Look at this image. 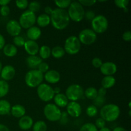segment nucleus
Masks as SVG:
<instances>
[{"label": "nucleus", "instance_id": "680f3d73", "mask_svg": "<svg viewBox=\"0 0 131 131\" xmlns=\"http://www.w3.org/2000/svg\"><path fill=\"white\" fill-rule=\"evenodd\" d=\"M52 131H56V130H52Z\"/></svg>", "mask_w": 131, "mask_h": 131}, {"label": "nucleus", "instance_id": "f704fd0d", "mask_svg": "<svg viewBox=\"0 0 131 131\" xmlns=\"http://www.w3.org/2000/svg\"><path fill=\"white\" fill-rule=\"evenodd\" d=\"M72 1L70 0H58V1H54L55 5H56L57 8L60 9L65 10L67 8H69Z\"/></svg>", "mask_w": 131, "mask_h": 131}, {"label": "nucleus", "instance_id": "c03bdc74", "mask_svg": "<svg viewBox=\"0 0 131 131\" xmlns=\"http://www.w3.org/2000/svg\"><path fill=\"white\" fill-rule=\"evenodd\" d=\"M10 12V8L8 5L6 6H3L0 8V14L2 16L6 17L9 15Z\"/></svg>", "mask_w": 131, "mask_h": 131}, {"label": "nucleus", "instance_id": "5fc2aeb1", "mask_svg": "<svg viewBox=\"0 0 131 131\" xmlns=\"http://www.w3.org/2000/svg\"><path fill=\"white\" fill-rule=\"evenodd\" d=\"M113 131H127L125 128L122 127H116L115 129L113 130Z\"/></svg>", "mask_w": 131, "mask_h": 131}, {"label": "nucleus", "instance_id": "c85d7f7f", "mask_svg": "<svg viewBox=\"0 0 131 131\" xmlns=\"http://www.w3.org/2000/svg\"><path fill=\"white\" fill-rule=\"evenodd\" d=\"M84 95L86 97V98L93 101L98 95V94H97V90L95 87H88L84 91Z\"/></svg>", "mask_w": 131, "mask_h": 131}, {"label": "nucleus", "instance_id": "4d7b16f0", "mask_svg": "<svg viewBox=\"0 0 131 131\" xmlns=\"http://www.w3.org/2000/svg\"><path fill=\"white\" fill-rule=\"evenodd\" d=\"M99 131H112V130H111V129H110V128L105 127H104V128H102V129H100V130Z\"/></svg>", "mask_w": 131, "mask_h": 131}, {"label": "nucleus", "instance_id": "aec40b11", "mask_svg": "<svg viewBox=\"0 0 131 131\" xmlns=\"http://www.w3.org/2000/svg\"><path fill=\"white\" fill-rule=\"evenodd\" d=\"M53 100L54 102V104L57 107H58L59 108L60 107H61V108L65 107L69 102V101L68 100L66 95L62 93L55 95L53 98Z\"/></svg>", "mask_w": 131, "mask_h": 131}, {"label": "nucleus", "instance_id": "09e8293b", "mask_svg": "<svg viewBox=\"0 0 131 131\" xmlns=\"http://www.w3.org/2000/svg\"><path fill=\"white\" fill-rule=\"evenodd\" d=\"M106 93H107V90L102 88V87H101L97 90V94H98V95L102 96V97H106Z\"/></svg>", "mask_w": 131, "mask_h": 131}, {"label": "nucleus", "instance_id": "423d86ee", "mask_svg": "<svg viewBox=\"0 0 131 131\" xmlns=\"http://www.w3.org/2000/svg\"><path fill=\"white\" fill-rule=\"evenodd\" d=\"M81 48V43L79 42L78 37L70 36L65 41L64 50L65 52L70 55H74L78 54Z\"/></svg>", "mask_w": 131, "mask_h": 131}, {"label": "nucleus", "instance_id": "4be33fe9", "mask_svg": "<svg viewBox=\"0 0 131 131\" xmlns=\"http://www.w3.org/2000/svg\"><path fill=\"white\" fill-rule=\"evenodd\" d=\"M10 113L14 117L16 118H20L25 115L26 109L23 105L15 104L11 107Z\"/></svg>", "mask_w": 131, "mask_h": 131}, {"label": "nucleus", "instance_id": "3c124183", "mask_svg": "<svg viewBox=\"0 0 131 131\" xmlns=\"http://www.w3.org/2000/svg\"><path fill=\"white\" fill-rule=\"evenodd\" d=\"M5 46V39L3 36L0 34V50L3 49L4 46Z\"/></svg>", "mask_w": 131, "mask_h": 131}, {"label": "nucleus", "instance_id": "e433bc0d", "mask_svg": "<svg viewBox=\"0 0 131 131\" xmlns=\"http://www.w3.org/2000/svg\"><path fill=\"white\" fill-rule=\"evenodd\" d=\"M106 97H102V96L97 95V97L93 100V105H94L97 107H102L104 106L106 102Z\"/></svg>", "mask_w": 131, "mask_h": 131}, {"label": "nucleus", "instance_id": "a211bd4d", "mask_svg": "<svg viewBox=\"0 0 131 131\" xmlns=\"http://www.w3.org/2000/svg\"><path fill=\"white\" fill-rule=\"evenodd\" d=\"M33 124H34L33 120L30 116L24 115V116L19 118L18 125L21 130L28 131L31 128H32Z\"/></svg>", "mask_w": 131, "mask_h": 131}, {"label": "nucleus", "instance_id": "a878e982", "mask_svg": "<svg viewBox=\"0 0 131 131\" xmlns=\"http://www.w3.org/2000/svg\"><path fill=\"white\" fill-rule=\"evenodd\" d=\"M11 104L8 101L5 99L0 100V115H6L10 113Z\"/></svg>", "mask_w": 131, "mask_h": 131}, {"label": "nucleus", "instance_id": "bb28decb", "mask_svg": "<svg viewBox=\"0 0 131 131\" xmlns=\"http://www.w3.org/2000/svg\"><path fill=\"white\" fill-rule=\"evenodd\" d=\"M51 49L48 46L43 45L41 46L39 48L38 54H39V57L42 60H47L51 56Z\"/></svg>", "mask_w": 131, "mask_h": 131}, {"label": "nucleus", "instance_id": "4c0bfd02", "mask_svg": "<svg viewBox=\"0 0 131 131\" xmlns=\"http://www.w3.org/2000/svg\"><path fill=\"white\" fill-rule=\"evenodd\" d=\"M25 39L22 36H16V37H14V39H13V42H14V45L15 47H23L25 43Z\"/></svg>", "mask_w": 131, "mask_h": 131}, {"label": "nucleus", "instance_id": "ea45409f", "mask_svg": "<svg viewBox=\"0 0 131 131\" xmlns=\"http://www.w3.org/2000/svg\"><path fill=\"white\" fill-rule=\"evenodd\" d=\"M28 2L27 0H21V1H15V5L19 9L21 10H24L28 6Z\"/></svg>", "mask_w": 131, "mask_h": 131}, {"label": "nucleus", "instance_id": "f257e3e1", "mask_svg": "<svg viewBox=\"0 0 131 131\" xmlns=\"http://www.w3.org/2000/svg\"><path fill=\"white\" fill-rule=\"evenodd\" d=\"M50 19L52 26L58 30L65 29L69 26L70 20L67 11L58 8L53 9L50 15Z\"/></svg>", "mask_w": 131, "mask_h": 131}, {"label": "nucleus", "instance_id": "6ab92c4d", "mask_svg": "<svg viewBox=\"0 0 131 131\" xmlns=\"http://www.w3.org/2000/svg\"><path fill=\"white\" fill-rule=\"evenodd\" d=\"M41 35H42V31L40 28L36 26H33L27 29L26 36L28 38V40H37L41 37Z\"/></svg>", "mask_w": 131, "mask_h": 131}, {"label": "nucleus", "instance_id": "20e7f679", "mask_svg": "<svg viewBox=\"0 0 131 131\" xmlns=\"http://www.w3.org/2000/svg\"><path fill=\"white\" fill-rule=\"evenodd\" d=\"M43 81V74L37 69L30 70L26 74L24 81L29 88H37Z\"/></svg>", "mask_w": 131, "mask_h": 131}, {"label": "nucleus", "instance_id": "f3484780", "mask_svg": "<svg viewBox=\"0 0 131 131\" xmlns=\"http://www.w3.org/2000/svg\"><path fill=\"white\" fill-rule=\"evenodd\" d=\"M25 51L29 56H35L38 53L39 51V45L36 41L28 40L25 42L24 45Z\"/></svg>", "mask_w": 131, "mask_h": 131}, {"label": "nucleus", "instance_id": "13d9d810", "mask_svg": "<svg viewBox=\"0 0 131 131\" xmlns=\"http://www.w3.org/2000/svg\"><path fill=\"white\" fill-rule=\"evenodd\" d=\"M2 68H3L2 63H1V61H0V73H1V70H2Z\"/></svg>", "mask_w": 131, "mask_h": 131}, {"label": "nucleus", "instance_id": "58836bf2", "mask_svg": "<svg viewBox=\"0 0 131 131\" xmlns=\"http://www.w3.org/2000/svg\"><path fill=\"white\" fill-rule=\"evenodd\" d=\"M37 70L38 71L40 72L41 73H42L43 74H44L45 73L47 72L49 70V65L47 63L43 62L42 61L39 65H38V68H37Z\"/></svg>", "mask_w": 131, "mask_h": 131}, {"label": "nucleus", "instance_id": "052dcab7", "mask_svg": "<svg viewBox=\"0 0 131 131\" xmlns=\"http://www.w3.org/2000/svg\"><path fill=\"white\" fill-rule=\"evenodd\" d=\"M130 104H131V102H129V110H130Z\"/></svg>", "mask_w": 131, "mask_h": 131}, {"label": "nucleus", "instance_id": "5701e85b", "mask_svg": "<svg viewBox=\"0 0 131 131\" xmlns=\"http://www.w3.org/2000/svg\"><path fill=\"white\" fill-rule=\"evenodd\" d=\"M17 52V47H15L14 44H12V43L5 44V46L3 48V52L4 54L9 58H12L16 56Z\"/></svg>", "mask_w": 131, "mask_h": 131}, {"label": "nucleus", "instance_id": "c9c22d12", "mask_svg": "<svg viewBox=\"0 0 131 131\" xmlns=\"http://www.w3.org/2000/svg\"><path fill=\"white\" fill-rule=\"evenodd\" d=\"M79 131H99L93 123H86L81 127Z\"/></svg>", "mask_w": 131, "mask_h": 131}, {"label": "nucleus", "instance_id": "6e6552de", "mask_svg": "<svg viewBox=\"0 0 131 131\" xmlns=\"http://www.w3.org/2000/svg\"><path fill=\"white\" fill-rule=\"evenodd\" d=\"M92 29L97 33H103L108 28L109 23L107 18L103 15H97L91 21Z\"/></svg>", "mask_w": 131, "mask_h": 131}, {"label": "nucleus", "instance_id": "603ef678", "mask_svg": "<svg viewBox=\"0 0 131 131\" xmlns=\"http://www.w3.org/2000/svg\"><path fill=\"white\" fill-rule=\"evenodd\" d=\"M0 131H10V129L6 125L0 124Z\"/></svg>", "mask_w": 131, "mask_h": 131}, {"label": "nucleus", "instance_id": "a18cd8bd", "mask_svg": "<svg viewBox=\"0 0 131 131\" xmlns=\"http://www.w3.org/2000/svg\"><path fill=\"white\" fill-rule=\"evenodd\" d=\"M95 16V13L93 10H88V11L85 12V13H84V17H85L88 20L92 21V20L94 19Z\"/></svg>", "mask_w": 131, "mask_h": 131}, {"label": "nucleus", "instance_id": "de8ad7c7", "mask_svg": "<svg viewBox=\"0 0 131 131\" xmlns=\"http://www.w3.org/2000/svg\"><path fill=\"white\" fill-rule=\"evenodd\" d=\"M122 38L125 42H130L131 40V32L130 31H126L122 35Z\"/></svg>", "mask_w": 131, "mask_h": 131}, {"label": "nucleus", "instance_id": "c756f323", "mask_svg": "<svg viewBox=\"0 0 131 131\" xmlns=\"http://www.w3.org/2000/svg\"><path fill=\"white\" fill-rule=\"evenodd\" d=\"M32 130L33 131H47V125L43 120H38L33 124Z\"/></svg>", "mask_w": 131, "mask_h": 131}, {"label": "nucleus", "instance_id": "1a4fd4ad", "mask_svg": "<svg viewBox=\"0 0 131 131\" xmlns=\"http://www.w3.org/2000/svg\"><path fill=\"white\" fill-rule=\"evenodd\" d=\"M84 89L78 84H72L69 86L65 91V95L69 101L77 102L84 95Z\"/></svg>", "mask_w": 131, "mask_h": 131}, {"label": "nucleus", "instance_id": "6e6d98bb", "mask_svg": "<svg viewBox=\"0 0 131 131\" xmlns=\"http://www.w3.org/2000/svg\"><path fill=\"white\" fill-rule=\"evenodd\" d=\"M53 91L55 95L61 93V89H60V87H55V88H53Z\"/></svg>", "mask_w": 131, "mask_h": 131}, {"label": "nucleus", "instance_id": "4468645a", "mask_svg": "<svg viewBox=\"0 0 131 131\" xmlns=\"http://www.w3.org/2000/svg\"><path fill=\"white\" fill-rule=\"evenodd\" d=\"M100 70L105 76L113 75L117 72V65L112 61H106L102 64Z\"/></svg>", "mask_w": 131, "mask_h": 131}, {"label": "nucleus", "instance_id": "2f4dec72", "mask_svg": "<svg viewBox=\"0 0 131 131\" xmlns=\"http://www.w3.org/2000/svg\"><path fill=\"white\" fill-rule=\"evenodd\" d=\"M28 10L35 13L38 12L41 8V4L38 1H31L28 4Z\"/></svg>", "mask_w": 131, "mask_h": 131}, {"label": "nucleus", "instance_id": "8fccbe9b", "mask_svg": "<svg viewBox=\"0 0 131 131\" xmlns=\"http://www.w3.org/2000/svg\"><path fill=\"white\" fill-rule=\"evenodd\" d=\"M52 10H53V9L51 7V6H46L44 8V12H45V14H46V15H51V14H52Z\"/></svg>", "mask_w": 131, "mask_h": 131}, {"label": "nucleus", "instance_id": "7c9ffc66", "mask_svg": "<svg viewBox=\"0 0 131 131\" xmlns=\"http://www.w3.org/2000/svg\"><path fill=\"white\" fill-rule=\"evenodd\" d=\"M9 84L8 82L0 80V99L5 97L9 92Z\"/></svg>", "mask_w": 131, "mask_h": 131}, {"label": "nucleus", "instance_id": "72a5a7b5", "mask_svg": "<svg viewBox=\"0 0 131 131\" xmlns=\"http://www.w3.org/2000/svg\"><path fill=\"white\" fill-rule=\"evenodd\" d=\"M114 3L116 5V6L118 7L119 8L124 9V12H127L128 10H129L127 8L129 3V0H115Z\"/></svg>", "mask_w": 131, "mask_h": 131}, {"label": "nucleus", "instance_id": "0eeeda50", "mask_svg": "<svg viewBox=\"0 0 131 131\" xmlns=\"http://www.w3.org/2000/svg\"><path fill=\"white\" fill-rule=\"evenodd\" d=\"M43 115L49 122H54L60 120L61 115V111L54 104L49 103L43 108Z\"/></svg>", "mask_w": 131, "mask_h": 131}, {"label": "nucleus", "instance_id": "412c9836", "mask_svg": "<svg viewBox=\"0 0 131 131\" xmlns=\"http://www.w3.org/2000/svg\"><path fill=\"white\" fill-rule=\"evenodd\" d=\"M42 60L38 56H29L26 60V65L31 70L37 69L38 65L42 62Z\"/></svg>", "mask_w": 131, "mask_h": 131}, {"label": "nucleus", "instance_id": "473e14b6", "mask_svg": "<svg viewBox=\"0 0 131 131\" xmlns=\"http://www.w3.org/2000/svg\"><path fill=\"white\" fill-rule=\"evenodd\" d=\"M86 113L89 117H95L98 113V109L94 105H90L87 107L86 110Z\"/></svg>", "mask_w": 131, "mask_h": 131}, {"label": "nucleus", "instance_id": "a19ab883", "mask_svg": "<svg viewBox=\"0 0 131 131\" xmlns=\"http://www.w3.org/2000/svg\"><path fill=\"white\" fill-rule=\"evenodd\" d=\"M94 124L97 129H102V128H104L106 127V122L105 121L104 119H102V118L100 117V118H98L96 120L95 123Z\"/></svg>", "mask_w": 131, "mask_h": 131}, {"label": "nucleus", "instance_id": "7ed1b4c3", "mask_svg": "<svg viewBox=\"0 0 131 131\" xmlns=\"http://www.w3.org/2000/svg\"><path fill=\"white\" fill-rule=\"evenodd\" d=\"M67 13L70 20L79 23L83 20L84 18L85 10L79 1H72L70 6H69Z\"/></svg>", "mask_w": 131, "mask_h": 131}, {"label": "nucleus", "instance_id": "49530a36", "mask_svg": "<svg viewBox=\"0 0 131 131\" xmlns=\"http://www.w3.org/2000/svg\"><path fill=\"white\" fill-rule=\"evenodd\" d=\"M79 2L83 6H93L97 1L93 0H80Z\"/></svg>", "mask_w": 131, "mask_h": 131}, {"label": "nucleus", "instance_id": "393cba45", "mask_svg": "<svg viewBox=\"0 0 131 131\" xmlns=\"http://www.w3.org/2000/svg\"><path fill=\"white\" fill-rule=\"evenodd\" d=\"M36 23H37L38 26L41 28H44L47 27L51 23V19H50L49 15H47L45 14H40L37 17Z\"/></svg>", "mask_w": 131, "mask_h": 131}, {"label": "nucleus", "instance_id": "9d476101", "mask_svg": "<svg viewBox=\"0 0 131 131\" xmlns=\"http://www.w3.org/2000/svg\"><path fill=\"white\" fill-rule=\"evenodd\" d=\"M37 20V16L35 13L27 10L23 12L20 15L19 23L22 28L29 29L31 27L35 26Z\"/></svg>", "mask_w": 131, "mask_h": 131}, {"label": "nucleus", "instance_id": "37998d69", "mask_svg": "<svg viewBox=\"0 0 131 131\" xmlns=\"http://www.w3.org/2000/svg\"><path fill=\"white\" fill-rule=\"evenodd\" d=\"M102 63H103V62H102V60L101 58H99L97 57L94 58L92 61V65L95 68H96V69H100V67H101Z\"/></svg>", "mask_w": 131, "mask_h": 131}, {"label": "nucleus", "instance_id": "bf43d9fd", "mask_svg": "<svg viewBox=\"0 0 131 131\" xmlns=\"http://www.w3.org/2000/svg\"><path fill=\"white\" fill-rule=\"evenodd\" d=\"M129 116H131V110H129Z\"/></svg>", "mask_w": 131, "mask_h": 131}, {"label": "nucleus", "instance_id": "79ce46f5", "mask_svg": "<svg viewBox=\"0 0 131 131\" xmlns=\"http://www.w3.org/2000/svg\"><path fill=\"white\" fill-rule=\"evenodd\" d=\"M59 121L60 122V123L62 125H65V124H67L68 121H69V115H68L66 111H63V112H61V118H60Z\"/></svg>", "mask_w": 131, "mask_h": 131}, {"label": "nucleus", "instance_id": "dca6fc26", "mask_svg": "<svg viewBox=\"0 0 131 131\" xmlns=\"http://www.w3.org/2000/svg\"><path fill=\"white\" fill-rule=\"evenodd\" d=\"M61 79L59 72L56 70H49L43 74V79L49 84H56Z\"/></svg>", "mask_w": 131, "mask_h": 131}, {"label": "nucleus", "instance_id": "9b49d317", "mask_svg": "<svg viewBox=\"0 0 131 131\" xmlns=\"http://www.w3.org/2000/svg\"><path fill=\"white\" fill-rule=\"evenodd\" d=\"M81 43L84 45H92L97 40V34L90 28H86L81 31L78 37Z\"/></svg>", "mask_w": 131, "mask_h": 131}, {"label": "nucleus", "instance_id": "864d4df0", "mask_svg": "<svg viewBox=\"0 0 131 131\" xmlns=\"http://www.w3.org/2000/svg\"><path fill=\"white\" fill-rule=\"evenodd\" d=\"M10 3V0H0V5L1 6H6Z\"/></svg>", "mask_w": 131, "mask_h": 131}, {"label": "nucleus", "instance_id": "cd10ccee", "mask_svg": "<svg viewBox=\"0 0 131 131\" xmlns=\"http://www.w3.org/2000/svg\"><path fill=\"white\" fill-rule=\"evenodd\" d=\"M65 54V51L64 50L63 47L60 46H56L54 47L53 48L51 49V54L52 56H53L54 58L60 59L63 57L64 55Z\"/></svg>", "mask_w": 131, "mask_h": 131}, {"label": "nucleus", "instance_id": "2eb2a0df", "mask_svg": "<svg viewBox=\"0 0 131 131\" xmlns=\"http://www.w3.org/2000/svg\"><path fill=\"white\" fill-rule=\"evenodd\" d=\"M1 78H2V80L5 81L7 82L8 81H10L15 75V69L12 65H7L3 67L2 70H1Z\"/></svg>", "mask_w": 131, "mask_h": 131}, {"label": "nucleus", "instance_id": "39448f33", "mask_svg": "<svg viewBox=\"0 0 131 131\" xmlns=\"http://www.w3.org/2000/svg\"><path fill=\"white\" fill-rule=\"evenodd\" d=\"M37 93L38 98L43 102H49L53 99L55 94L53 88L47 83H42L37 88Z\"/></svg>", "mask_w": 131, "mask_h": 131}, {"label": "nucleus", "instance_id": "f8f14e48", "mask_svg": "<svg viewBox=\"0 0 131 131\" xmlns=\"http://www.w3.org/2000/svg\"><path fill=\"white\" fill-rule=\"evenodd\" d=\"M6 29L7 33L10 36L15 37L20 35L22 31V28L18 20L15 19H11L6 23Z\"/></svg>", "mask_w": 131, "mask_h": 131}, {"label": "nucleus", "instance_id": "f03ea898", "mask_svg": "<svg viewBox=\"0 0 131 131\" xmlns=\"http://www.w3.org/2000/svg\"><path fill=\"white\" fill-rule=\"evenodd\" d=\"M121 111L118 106L115 104H105L101 108V118L108 122H112L117 120L120 116Z\"/></svg>", "mask_w": 131, "mask_h": 131}, {"label": "nucleus", "instance_id": "b1692460", "mask_svg": "<svg viewBox=\"0 0 131 131\" xmlns=\"http://www.w3.org/2000/svg\"><path fill=\"white\" fill-rule=\"evenodd\" d=\"M116 84V79L113 75L104 76L101 81V86L105 89H109L115 86Z\"/></svg>", "mask_w": 131, "mask_h": 131}, {"label": "nucleus", "instance_id": "ddd939ff", "mask_svg": "<svg viewBox=\"0 0 131 131\" xmlns=\"http://www.w3.org/2000/svg\"><path fill=\"white\" fill-rule=\"evenodd\" d=\"M67 111L69 116L73 118H78L81 115L82 107L78 102L70 101L66 106Z\"/></svg>", "mask_w": 131, "mask_h": 131}]
</instances>
